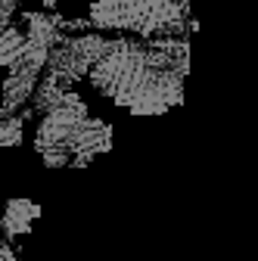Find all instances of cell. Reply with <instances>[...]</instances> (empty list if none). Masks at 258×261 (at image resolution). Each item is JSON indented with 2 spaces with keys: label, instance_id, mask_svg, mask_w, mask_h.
I'll return each instance as SVG.
<instances>
[{
  "label": "cell",
  "instance_id": "5b68a950",
  "mask_svg": "<svg viewBox=\"0 0 258 261\" xmlns=\"http://www.w3.org/2000/svg\"><path fill=\"white\" fill-rule=\"evenodd\" d=\"M25 44H28L25 28L10 25L4 35H0V69H10L13 62H19V56L25 53Z\"/></svg>",
  "mask_w": 258,
  "mask_h": 261
},
{
  "label": "cell",
  "instance_id": "ba28073f",
  "mask_svg": "<svg viewBox=\"0 0 258 261\" xmlns=\"http://www.w3.org/2000/svg\"><path fill=\"white\" fill-rule=\"evenodd\" d=\"M44 7H47V10H53V7H59V0H44Z\"/></svg>",
  "mask_w": 258,
  "mask_h": 261
},
{
  "label": "cell",
  "instance_id": "3957f363",
  "mask_svg": "<svg viewBox=\"0 0 258 261\" xmlns=\"http://www.w3.org/2000/svg\"><path fill=\"white\" fill-rule=\"evenodd\" d=\"M90 25L137 38H187L190 0H93Z\"/></svg>",
  "mask_w": 258,
  "mask_h": 261
},
{
  "label": "cell",
  "instance_id": "7a4b0ae2",
  "mask_svg": "<svg viewBox=\"0 0 258 261\" xmlns=\"http://www.w3.org/2000/svg\"><path fill=\"white\" fill-rule=\"evenodd\" d=\"M112 149V127L103 118H93L87 103L75 90L41 115L35 130V152L47 168H84Z\"/></svg>",
  "mask_w": 258,
  "mask_h": 261
},
{
  "label": "cell",
  "instance_id": "52a82bcc",
  "mask_svg": "<svg viewBox=\"0 0 258 261\" xmlns=\"http://www.w3.org/2000/svg\"><path fill=\"white\" fill-rule=\"evenodd\" d=\"M16 4H19V0H0V35H4V31L13 25L10 19H13V10H16Z\"/></svg>",
  "mask_w": 258,
  "mask_h": 261
},
{
  "label": "cell",
  "instance_id": "6da1fadb",
  "mask_svg": "<svg viewBox=\"0 0 258 261\" xmlns=\"http://www.w3.org/2000/svg\"><path fill=\"white\" fill-rule=\"evenodd\" d=\"M190 75L187 38H112L87 81L131 115H165L184 103Z\"/></svg>",
  "mask_w": 258,
  "mask_h": 261
},
{
  "label": "cell",
  "instance_id": "8992f818",
  "mask_svg": "<svg viewBox=\"0 0 258 261\" xmlns=\"http://www.w3.org/2000/svg\"><path fill=\"white\" fill-rule=\"evenodd\" d=\"M22 130H25V112L0 118V149L7 146H19L22 143Z\"/></svg>",
  "mask_w": 258,
  "mask_h": 261
},
{
  "label": "cell",
  "instance_id": "277c9868",
  "mask_svg": "<svg viewBox=\"0 0 258 261\" xmlns=\"http://www.w3.org/2000/svg\"><path fill=\"white\" fill-rule=\"evenodd\" d=\"M35 218H41V205L35 199H22V196H16V199H10L4 205V215H0V233H4L7 240L25 237L31 230V224H35Z\"/></svg>",
  "mask_w": 258,
  "mask_h": 261
}]
</instances>
